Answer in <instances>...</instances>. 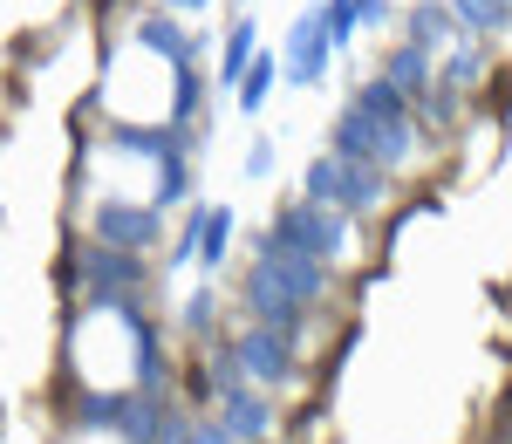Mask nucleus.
<instances>
[{
  "mask_svg": "<svg viewBox=\"0 0 512 444\" xmlns=\"http://www.w3.org/2000/svg\"><path fill=\"white\" fill-rule=\"evenodd\" d=\"M308 199L315 205H335V212H376L383 192H390V171H376V164H349V158H315L308 164Z\"/></svg>",
  "mask_w": 512,
  "mask_h": 444,
  "instance_id": "f257e3e1",
  "label": "nucleus"
},
{
  "mask_svg": "<svg viewBox=\"0 0 512 444\" xmlns=\"http://www.w3.org/2000/svg\"><path fill=\"white\" fill-rule=\"evenodd\" d=\"M274 240L287 246V253H308V260H342L349 253V212H335V205H315V199H301V205H287L274 219Z\"/></svg>",
  "mask_w": 512,
  "mask_h": 444,
  "instance_id": "f03ea898",
  "label": "nucleus"
},
{
  "mask_svg": "<svg viewBox=\"0 0 512 444\" xmlns=\"http://www.w3.org/2000/svg\"><path fill=\"white\" fill-rule=\"evenodd\" d=\"M335 55H342V48L328 41L321 14L308 7V14H294V28H287V48H280V82H294V89H321Z\"/></svg>",
  "mask_w": 512,
  "mask_h": 444,
  "instance_id": "7ed1b4c3",
  "label": "nucleus"
},
{
  "mask_svg": "<svg viewBox=\"0 0 512 444\" xmlns=\"http://www.w3.org/2000/svg\"><path fill=\"white\" fill-rule=\"evenodd\" d=\"M76 274L96 287V301H103V308L137 301V294L151 287V281H144V260H137V253H123V246H89V253L76 260Z\"/></svg>",
  "mask_w": 512,
  "mask_h": 444,
  "instance_id": "20e7f679",
  "label": "nucleus"
},
{
  "mask_svg": "<svg viewBox=\"0 0 512 444\" xmlns=\"http://www.w3.org/2000/svg\"><path fill=\"white\" fill-rule=\"evenodd\" d=\"M164 233V212L158 205H96V246H123V253H144V246H158Z\"/></svg>",
  "mask_w": 512,
  "mask_h": 444,
  "instance_id": "39448f33",
  "label": "nucleus"
},
{
  "mask_svg": "<svg viewBox=\"0 0 512 444\" xmlns=\"http://www.w3.org/2000/svg\"><path fill=\"white\" fill-rule=\"evenodd\" d=\"M246 308H253V322L287 328V335H294V328H301V308H308V301H301V294H294V287H287V281L274 274V267L260 260V267L246 274Z\"/></svg>",
  "mask_w": 512,
  "mask_h": 444,
  "instance_id": "423d86ee",
  "label": "nucleus"
},
{
  "mask_svg": "<svg viewBox=\"0 0 512 444\" xmlns=\"http://www.w3.org/2000/svg\"><path fill=\"white\" fill-rule=\"evenodd\" d=\"M239 363H246L253 383H287V376H294V342H287V328L253 322L239 335Z\"/></svg>",
  "mask_w": 512,
  "mask_h": 444,
  "instance_id": "0eeeda50",
  "label": "nucleus"
},
{
  "mask_svg": "<svg viewBox=\"0 0 512 444\" xmlns=\"http://www.w3.org/2000/svg\"><path fill=\"white\" fill-rule=\"evenodd\" d=\"M260 260H267V267H274V274L294 287L301 301H321V294H328V267H321V260H308V253H287L274 233H260Z\"/></svg>",
  "mask_w": 512,
  "mask_h": 444,
  "instance_id": "6e6552de",
  "label": "nucleus"
},
{
  "mask_svg": "<svg viewBox=\"0 0 512 444\" xmlns=\"http://www.w3.org/2000/svg\"><path fill=\"white\" fill-rule=\"evenodd\" d=\"M328 151H335V158H349V164H376V171H383V130L349 103V110L335 117V130H328Z\"/></svg>",
  "mask_w": 512,
  "mask_h": 444,
  "instance_id": "1a4fd4ad",
  "label": "nucleus"
},
{
  "mask_svg": "<svg viewBox=\"0 0 512 444\" xmlns=\"http://www.w3.org/2000/svg\"><path fill=\"white\" fill-rule=\"evenodd\" d=\"M458 35H465V28H458V14H451L444 0H417V7L403 14V41H417V48H431V55H451Z\"/></svg>",
  "mask_w": 512,
  "mask_h": 444,
  "instance_id": "9d476101",
  "label": "nucleus"
},
{
  "mask_svg": "<svg viewBox=\"0 0 512 444\" xmlns=\"http://www.w3.org/2000/svg\"><path fill=\"white\" fill-rule=\"evenodd\" d=\"M130 35H137V48H144V55H158V62H171V69H192V55H198V41L185 35L171 14H144Z\"/></svg>",
  "mask_w": 512,
  "mask_h": 444,
  "instance_id": "9b49d317",
  "label": "nucleus"
},
{
  "mask_svg": "<svg viewBox=\"0 0 512 444\" xmlns=\"http://www.w3.org/2000/svg\"><path fill=\"white\" fill-rule=\"evenodd\" d=\"M431 62H437L431 48H417V41H396L390 55H383V76H390L403 96H431V89H437V69H431Z\"/></svg>",
  "mask_w": 512,
  "mask_h": 444,
  "instance_id": "f8f14e48",
  "label": "nucleus"
},
{
  "mask_svg": "<svg viewBox=\"0 0 512 444\" xmlns=\"http://www.w3.org/2000/svg\"><path fill=\"white\" fill-rule=\"evenodd\" d=\"M355 110H362L369 123H410V96H403L390 76H369L362 89H355Z\"/></svg>",
  "mask_w": 512,
  "mask_h": 444,
  "instance_id": "ddd939ff",
  "label": "nucleus"
},
{
  "mask_svg": "<svg viewBox=\"0 0 512 444\" xmlns=\"http://www.w3.org/2000/svg\"><path fill=\"white\" fill-rule=\"evenodd\" d=\"M267 424H274V417H267V397H253V390H246V383H239V390H226V431H233V438H267Z\"/></svg>",
  "mask_w": 512,
  "mask_h": 444,
  "instance_id": "4468645a",
  "label": "nucleus"
},
{
  "mask_svg": "<svg viewBox=\"0 0 512 444\" xmlns=\"http://www.w3.org/2000/svg\"><path fill=\"white\" fill-rule=\"evenodd\" d=\"M233 226H239V212H233V205H205V240H198V267H205V274H219V267H226Z\"/></svg>",
  "mask_w": 512,
  "mask_h": 444,
  "instance_id": "2eb2a0df",
  "label": "nucleus"
},
{
  "mask_svg": "<svg viewBox=\"0 0 512 444\" xmlns=\"http://www.w3.org/2000/svg\"><path fill=\"white\" fill-rule=\"evenodd\" d=\"M253 62H260V35H253V21H239L226 35V55H219V89H239Z\"/></svg>",
  "mask_w": 512,
  "mask_h": 444,
  "instance_id": "dca6fc26",
  "label": "nucleus"
},
{
  "mask_svg": "<svg viewBox=\"0 0 512 444\" xmlns=\"http://www.w3.org/2000/svg\"><path fill=\"white\" fill-rule=\"evenodd\" d=\"M451 14H458L465 35H499V28H512V0H451Z\"/></svg>",
  "mask_w": 512,
  "mask_h": 444,
  "instance_id": "f3484780",
  "label": "nucleus"
},
{
  "mask_svg": "<svg viewBox=\"0 0 512 444\" xmlns=\"http://www.w3.org/2000/svg\"><path fill=\"white\" fill-rule=\"evenodd\" d=\"M274 82H280V55H260V62L246 69V82H239V89H233V96H239V110L253 117V110H260V103L274 96Z\"/></svg>",
  "mask_w": 512,
  "mask_h": 444,
  "instance_id": "a211bd4d",
  "label": "nucleus"
},
{
  "mask_svg": "<svg viewBox=\"0 0 512 444\" xmlns=\"http://www.w3.org/2000/svg\"><path fill=\"white\" fill-rule=\"evenodd\" d=\"M315 14H321V28H328L335 48H349V35L362 28V0H315Z\"/></svg>",
  "mask_w": 512,
  "mask_h": 444,
  "instance_id": "6ab92c4d",
  "label": "nucleus"
},
{
  "mask_svg": "<svg viewBox=\"0 0 512 444\" xmlns=\"http://www.w3.org/2000/svg\"><path fill=\"white\" fill-rule=\"evenodd\" d=\"M185 192H192V164L178 158V151H171V158H158V192H151V205L164 212V205L185 199Z\"/></svg>",
  "mask_w": 512,
  "mask_h": 444,
  "instance_id": "aec40b11",
  "label": "nucleus"
},
{
  "mask_svg": "<svg viewBox=\"0 0 512 444\" xmlns=\"http://www.w3.org/2000/svg\"><path fill=\"white\" fill-rule=\"evenodd\" d=\"M478 76H485V55H478V41H458V48L444 55V82H451V89H472Z\"/></svg>",
  "mask_w": 512,
  "mask_h": 444,
  "instance_id": "412c9836",
  "label": "nucleus"
},
{
  "mask_svg": "<svg viewBox=\"0 0 512 444\" xmlns=\"http://www.w3.org/2000/svg\"><path fill=\"white\" fill-rule=\"evenodd\" d=\"M192 110H198V76L192 69H171V117L164 123H192Z\"/></svg>",
  "mask_w": 512,
  "mask_h": 444,
  "instance_id": "4be33fe9",
  "label": "nucleus"
},
{
  "mask_svg": "<svg viewBox=\"0 0 512 444\" xmlns=\"http://www.w3.org/2000/svg\"><path fill=\"white\" fill-rule=\"evenodd\" d=\"M424 117H431V123H451V117H458V89H451L444 76H437V89L424 96Z\"/></svg>",
  "mask_w": 512,
  "mask_h": 444,
  "instance_id": "5701e85b",
  "label": "nucleus"
},
{
  "mask_svg": "<svg viewBox=\"0 0 512 444\" xmlns=\"http://www.w3.org/2000/svg\"><path fill=\"white\" fill-rule=\"evenodd\" d=\"M212 308H219V294H212V287H198L192 301H185V322H192V328H205V322H212Z\"/></svg>",
  "mask_w": 512,
  "mask_h": 444,
  "instance_id": "b1692460",
  "label": "nucleus"
},
{
  "mask_svg": "<svg viewBox=\"0 0 512 444\" xmlns=\"http://www.w3.org/2000/svg\"><path fill=\"white\" fill-rule=\"evenodd\" d=\"M246 171H253V178H267V171H274V144H267V137H253V144H246Z\"/></svg>",
  "mask_w": 512,
  "mask_h": 444,
  "instance_id": "393cba45",
  "label": "nucleus"
},
{
  "mask_svg": "<svg viewBox=\"0 0 512 444\" xmlns=\"http://www.w3.org/2000/svg\"><path fill=\"white\" fill-rule=\"evenodd\" d=\"M192 444H239V438L226 431V424H198V431H192Z\"/></svg>",
  "mask_w": 512,
  "mask_h": 444,
  "instance_id": "a878e982",
  "label": "nucleus"
},
{
  "mask_svg": "<svg viewBox=\"0 0 512 444\" xmlns=\"http://www.w3.org/2000/svg\"><path fill=\"white\" fill-rule=\"evenodd\" d=\"M390 21V0H362V28H383Z\"/></svg>",
  "mask_w": 512,
  "mask_h": 444,
  "instance_id": "bb28decb",
  "label": "nucleus"
},
{
  "mask_svg": "<svg viewBox=\"0 0 512 444\" xmlns=\"http://www.w3.org/2000/svg\"><path fill=\"white\" fill-rule=\"evenodd\" d=\"M158 7H171V14H198V7H212V0H158Z\"/></svg>",
  "mask_w": 512,
  "mask_h": 444,
  "instance_id": "cd10ccee",
  "label": "nucleus"
}]
</instances>
